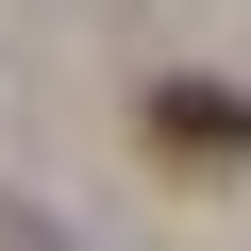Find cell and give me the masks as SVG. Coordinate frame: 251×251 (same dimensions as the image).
Instances as JSON below:
<instances>
[{
    "label": "cell",
    "mask_w": 251,
    "mask_h": 251,
    "mask_svg": "<svg viewBox=\"0 0 251 251\" xmlns=\"http://www.w3.org/2000/svg\"><path fill=\"white\" fill-rule=\"evenodd\" d=\"M151 151L168 168H251V84H151Z\"/></svg>",
    "instance_id": "cell-1"
}]
</instances>
